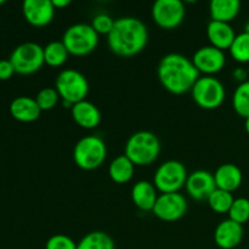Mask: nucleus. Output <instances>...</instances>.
I'll return each mask as SVG.
<instances>
[{
    "mask_svg": "<svg viewBox=\"0 0 249 249\" xmlns=\"http://www.w3.org/2000/svg\"><path fill=\"white\" fill-rule=\"evenodd\" d=\"M15 68L10 60H0V80H7L15 74Z\"/></svg>",
    "mask_w": 249,
    "mask_h": 249,
    "instance_id": "nucleus-32",
    "label": "nucleus"
},
{
    "mask_svg": "<svg viewBox=\"0 0 249 249\" xmlns=\"http://www.w3.org/2000/svg\"><path fill=\"white\" fill-rule=\"evenodd\" d=\"M148 41L146 24L136 17L117 18L111 33L107 36L109 50L122 57L138 55L145 49Z\"/></svg>",
    "mask_w": 249,
    "mask_h": 249,
    "instance_id": "nucleus-2",
    "label": "nucleus"
},
{
    "mask_svg": "<svg viewBox=\"0 0 249 249\" xmlns=\"http://www.w3.org/2000/svg\"><path fill=\"white\" fill-rule=\"evenodd\" d=\"M124 155L134 163V165H150L158 158L160 152V142L157 135L151 131H136L126 140Z\"/></svg>",
    "mask_w": 249,
    "mask_h": 249,
    "instance_id": "nucleus-3",
    "label": "nucleus"
},
{
    "mask_svg": "<svg viewBox=\"0 0 249 249\" xmlns=\"http://www.w3.org/2000/svg\"><path fill=\"white\" fill-rule=\"evenodd\" d=\"M245 128H246V131H247V134L249 135V118H246Z\"/></svg>",
    "mask_w": 249,
    "mask_h": 249,
    "instance_id": "nucleus-35",
    "label": "nucleus"
},
{
    "mask_svg": "<svg viewBox=\"0 0 249 249\" xmlns=\"http://www.w3.org/2000/svg\"><path fill=\"white\" fill-rule=\"evenodd\" d=\"M245 230L243 225L226 219L220 221L214 231V242L221 249H233L240 246L242 242Z\"/></svg>",
    "mask_w": 249,
    "mask_h": 249,
    "instance_id": "nucleus-15",
    "label": "nucleus"
},
{
    "mask_svg": "<svg viewBox=\"0 0 249 249\" xmlns=\"http://www.w3.org/2000/svg\"><path fill=\"white\" fill-rule=\"evenodd\" d=\"M114 22H116V19L112 18L109 15L99 14L92 18L91 27L99 36L100 34H106V36H108L111 33L112 28H113Z\"/></svg>",
    "mask_w": 249,
    "mask_h": 249,
    "instance_id": "nucleus-31",
    "label": "nucleus"
},
{
    "mask_svg": "<svg viewBox=\"0 0 249 249\" xmlns=\"http://www.w3.org/2000/svg\"><path fill=\"white\" fill-rule=\"evenodd\" d=\"M228 214L229 219L241 224V225L247 223L249 221V199L246 197L235 198Z\"/></svg>",
    "mask_w": 249,
    "mask_h": 249,
    "instance_id": "nucleus-28",
    "label": "nucleus"
},
{
    "mask_svg": "<svg viewBox=\"0 0 249 249\" xmlns=\"http://www.w3.org/2000/svg\"><path fill=\"white\" fill-rule=\"evenodd\" d=\"M185 5L180 0H157L152 5V19L163 29H174L185 18Z\"/></svg>",
    "mask_w": 249,
    "mask_h": 249,
    "instance_id": "nucleus-10",
    "label": "nucleus"
},
{
    "mask_svg": "<svg viewBox=\"0 0 249 249\" xmlns=\"http://www.w3.org/2000/svg\"><path fill=\"white\" fill-rule=\"evenodd\" d=\"M233 201H235V198H233L231 192L224 191V190L220 189H216L215 191L209 196V198L207 199L212 211L215 212V213L218 214L229 213Z\"/></svg>",
    "mask_w": 249,
    "mask_h": 249,
    "instance_id": "nucleus-26",
    "label": "nucleus"
},
{
    "mask_svg": "<svg viewBox=\"0 0 249 249\" xmlns=\"http://www.w3.org/2000/svg\"><path fill=\"white\" fill-rule=\"evenodd\" d=\"M135 173V165L126 157L121 155L114 158L108 167V175L116 184H126L130 181Z\"/></svg>",
    "mask_w": 249,
    "mask_h": 249,
    "instance_id": "nucleus-22",
    "label": "nucleus"
},
{
    "mask_svg": "<svg viewBox=\"0 0 249 249\" xmlns=\"http://www.w3.org/2000/svg\"><path fill=\"white\" fill-rule=\"evenodd\" d=\"M230 55L240 63L249 62V34L246 32L237 34L232 45L229 49Z\"/></svg>",
    "mask_w": 249,
    "mask_h": 249,
    "instance_id": "nucleus-27",
    "label": "nucleus"
},
{
    "mask_svg": "<svg viewBox=\"0 0 249 249\" xmlns=\"http://www.w3.org/2000/svg\"><path fill=\"white\" fill-rule=\"evenodd\" d=\"M232 107L238 116L249 118V80L240 83L232 96Z\"/></svg>",
    "mask_w": 249,
    "mask_h": 249,
    "instance_id": "nucleus-25",
    "label": "nucleus"
},
{
    "mask_svg": "<svg viewBox=\"0 0 249 249\" xmlns=\"http://www.w3.org/2000/svg\"><path fill=\"white\" fill-rule=\"evenodd\" d=\"M4 2H5L4 0H0V5H1V4H4Z\"/></svg>",
    "mask_w": 249,
    "mask_h": 249,
    "instance_id": "nucleus-37",
    "label": "nucleus"
},
{
    "mask_svg": "<svg viewBox=\"0 0 249 249\" xmlns=\"http://www.w3.org/2000/svg\"><path fill=\"white\" fill-rule=\"evenodd\" d=\"M185 189L187 195L196 201L208 199L216 190L214 174L207 170H195L187 177Z\"/></svg>",
    "mask_w": 249,
    "mask_h": 249,
    "instance_id": "nucleus-14",
    "label": "nucleus"
},
{
    "mask_svg": "<svg viewBox=\"0 0 249 249\" xmlns=\"http://www.w3.org/2000/svg\"><path fill=\"white\" fill-rule=\"evenodd\" d=\"M160 84L167 91L181 95L191 91L199 78V72L192 60L181 53H168L163 56L157 68Z\"/></svg>",
    "mask_w": 249,
    "mask_h": 249,
    "instance_id": "nucleus-1",
    "label": "nucleus"
},
{
    "mask_svg": "<svg viewBox=\"0 0 249 249\" xmlns=\"http://www.w3.org/2000/svg\"><path fill=\"white\" fill-rule=\"evenodd\" d=\"M107 156V147L100 136L82 138L73 148V160L83 170H95L102 165Z\"/></svg>",
    "mask_w": 249,
    "mask_h": 249,
    "instance_id": "nucleus-4",
    "label": "nucleus"
},
{
    "mask_svg": "<svg viewBox=\"0 0 249 249\" xmlns=\"http://www.w3.org/2000/svg\"><path fill=\"white\" fill-rule=\"evenodd\" d=\"M71 114L72 118L80 128L83 129H94L99 126L101 122V112L97 108L96 105L88 100L74 104L71 107Z\"/></svg>",
    "mask_w": 249,
    "mask_h": 249,
    "instance_id": "nucleus-16",
    "label": "nucleus"
},
{
    "mask_svg": "<svg viewBox=\"0 0 249 249\" xmlns=\"http://www.w3.org/2000/svg\"><path fill=\"white\" fill-rule=\"evenodd\" d=\"M10 114L16 121L22 123H31L40 117L41 109L39 108L36 99L29 96H18L10 104Z\"/></svg>",
    "mask_w": 249,
    "mask_h": 249,
    "instance_id": "nucleus-19",
    "label": "nucleus"
},
{
    "mask_svg": "<svg viewBox=\"0 0 249 249\" xmlns=\"http://www.w3.org/2000/svg\"><path fill=\"white\" fill-rule=\"evenodd\" d=\"M214 180H215L216 189L224 190L232 194L240 186L243 181L242 170L232 163H225L219 165L218 169L214 173Z\"/></svg>",
    "mask_w": 249,
    "mask_h": 249,
    "instance_id": "nucleus-18",
    "label": "nucleus"
},
{
    "mask_svg": "<svg viewBox=\"0 0 249 249\" xmlns=\"http://www.w3.org/2000/svg\"><path fill=\"white\" fill-rule=\"evenodd\" d=\"M195 67L199 73L206 75H213L224 70L226 63V56L223 50L214 48L212 45L202 46L192 57Z\"/></svg>",
    "mask_w": 249,
    "mask_h": 249,
    "instance_id": "nucleus-12",
    "label": "nucleus"
},
{
    "mask_svg": "<svg viewBox=\"0 0 249 249\" xmlns=\"http://www.w3.org/2000/svg\"><path fill=\"white\" fill-rule=\"evenodd\" d=\"M55 11L51 0H24L22 4L24 19L34 27L48 26L53 21Z\"/></svg>",
    "mask_w": 249,
    "mask_h": 249,
    "instance_id": "nucleus-13",
    "label": "nucleus"
},
{
    "mask_svg": "<svg viewBox=\"0 0 249 249\" xmlns=\"http://www.w3.org/2000/svg\"><path fill=\"white\" fill-rule=\"evenodd\" d=\"M45 249H77V243L70 236L57 233L46 241Z\"/></svg>",
    "mask_w": 249,
    "mask_h": 249,
    "instance_id": "nucleus-30",
    "label": "nucleus"
},
{
    "mask_svg": "<svg viewBox=\"0 0 249 249\" xmlns=\"http://www.w3.org/2000/svg\"><path fill=\"white\" fill-rule=\"evenodd\" d=\"M158 198V191L153 182L140 180L131 189V199L140 211L152 212Z\"/></svg>",
    "mask_w": 249,
    "mask_h": 249,
    "instance_id": "nucleus-20",
    "label": "nucleus"
},
{
    "mask_svg": "<svg viewBox=\"0 0 249 249\" xmlns=\"http://www.w3.org/2000/svg\"><path fill=\"white\" fill-rule=\"evenodd\" d=\"M62 43L70 55L85 56L95 50L99 45V34L91 24L75 23L68 27L63 33Z\"/></svg>",
    "mask_w": 249,
    "mask_h": 249,
    "instance_id": "nucleus-6",
    "label": "nucleus"
},
{
    "mask_svg": "<svg viewBox=\"0 0 249 249\" xmlns=\"http://www.w3.org/2000/svg\"><path fill=\"white\" fill-rule=\"evenodd\" d=\"M236 36L230 23L211 21L207 26V36L212 46L219 50H229L235 40Z\"/></svg>",
    "mask_w": 249,
    "mask_h": 249,
    "instance_id": "nucleus-17",
    "label": "nucleus"
},
{
    "mask_svg": "<svg viewBox=\"0 0 249 249\" xmlns=\"http://www.w3.org/2000/svg\"><path fill=\"white\" fill-rule=\"evenodd\" d=\"M187 212V201L181 194H160L152 209L160 220L172 223L181 219Z\"/></svg>",
    "mask_w": 249,
    "mask_h": 249,
    "instance_id": "nucleus-11",
    "label": "nucleus"
},
{
    "mask_svg": "<svg viewBox=\"0 0 249 249\" xmlns=\"http://www.w3.org/2000/svg\"><path fill=\"white\" fill-rule=\"evenodd\" d=\"M71 4L70 0H53V5L55 9H63Z\"/></svg>",
    "mask_w": 249,
    "mask_h": 249,
    "instance_id": "nucleus-34",
    "label": "nucleus"
},
{
    "mask_svg": "<svg viewBox=\"0 0 249 249\" xmlns=\"http://www.w3.org/2000/svg\"><path fill=\"white\" fill-rule=\"evenodd\" d=\"M55 89L57 90L62 102L73 106L85 100L89 92V83L79 71L67 68L61 71L56 77Z\"/></svg>",
    "mask_w": 249,
    "mask_h": 249,
    "instance_id": "nucleus-5",
    "label": "nucleus"
},
{
    "mask_svg": "<svg viewBox=\"0 0 249 249\" xmlns=\"http://www.w3.org/2000/svg\"><path fill=\"white\" fill-rule=\"evenodd\" d=\"M77 249H116V245L108 233L91 231L77 243Z\"/></svg>",
    "mask_w": 249,
    "mask_h": 249,
    "instance_id": "nucleus-23",
    "label": "nucleus"
},
{
    "mask_svg": "<svg viewBox=\"0 0 249 249\" xmlns=\"http://www.w3.org/2000/svg\"><path fill=\"white\" fill-rule=\"evenodd\" d=\"M192 99L203 109H215L225 100V87L213 75H203L197 79L191 90Z\"/></svg>",
    "mask_w": 249,
    "mask_h": 249,
    "instance_id": "nucleus-8",
    "label": "nucleus"
},
{
    "mask_svg": "<svg viewBox=\"0 0 249 249\" xmlns=\"http://www.w3.org/2000/svg\"><path fill=\"white\" fill-rule=\"evenodd\" d=\"M70 53L61 41H50L44 46V60L50 67H61L68 60Z\"/></svg>",
    "mask_w": 249,
    "mask_h": 249,
    "instance_id": "nucleus-24",
    "label": "nucleus"
},
{
    "mask_svg": "<svg viewBox=\"0 0 249 249\" xmlns=\"http://www.w3.org/2000/svg\"><path fill=\"white\" fill-rule=\"evenodd\" d=\"M240 10L241 2L238 0H213L209 4L212 21L230 23L240 14Z\"/></svg>",
    "mask_w": 249,
    "mask_h": 249,
    "instance_id": "nucleus-21",
    "label": "nucleus"
},
{
    "mask_svg": "<svg viewBox=\"0 0 249 249\" xmlns=\"http://www.w3.org/2000/svg\"><path fill=\"white\" fill-rule=\"evenodd\" d=\"M187 177L184 163L170 160L157 168L153 175V185L160 194H175L185 186Z\"/></svg>",
    "mask_w": 249,
    "mask_h": 249,
    "instance_id": "nucleus-7",
    "label": "nucleus"
},
{
    "mask_svg": "<svg viewBox=\"0 0 249 249\" xmlns=\"http://www.w3.org/2000/svg\"><path fill=\"white\" fill-rule=\"evenodd\" d=\"M60 100L61 97L55 88H44L36 96V101L41 111L53 109L58 105Z\"/></svg>",
    "mask_w": 249,
    "mask_h": 249,
    "instance_id": "nucleus-29",
    "label": "nucleus"
},
{
    "mask_svg": "<svg viewBox=\"0 0 249 249\" xmlns=\"http://www.w3.org/2000/svg\"><path fill=\"white\" fill-rule=\"evenodd\" d=\"M245 32H246V33L249 34V22H247V23H246V26H245Z\"/></svg>",
    "mask_w": 249,
    "mask_h": 249,
    "instance_id": "nucleus-36",
    "label": "nucleus"
},
{
    "mask_svg": "<svg viewBox=\"0 0 249 249\" xmlns=\"http://www.w3.org/2000/svg\"><path fill=\"white\" fill-rule=\"evenodd\" d=\"M15 68V72L18 74H32L43 67L44 48L33 41H27L17 45L11 53L9 58Z\"/></svg>",
    "mask_w": 249,
    "mask_h": 249,
    "instance_id": "nucleus-9",
    "label": "nucleus"
},
{
    "mask_svg": "<svg viewBox=\"0 0 249 249\" xmlns=\"http://www.w3.org/2000/svg\"><path fill=\"white\" fill-rule=\"evenodd\" d=\"M233 77H235V79L240 80L241 83L246 82V80H248V73L247 71L245 70V68H236L235 71H233Z\"/></svg>",
    "mask_w": 249,
    "mask_h": 249,
    "instance_id": "nucleus-33",
    "label": "nucleus"
}]
</instances>
